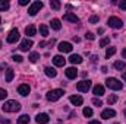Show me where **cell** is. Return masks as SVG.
<instances>
[{"mask_svg":"<svg viewBox=\"0 0 126 124\" xmlns=\"http://www.w3.org/2000/svg\"><path fill=\"white\" fill-rule=\"evenodd\" d=\"M32 45H34V42H32L31 39L25 38V39H22V41H21V44H19V50H21V51H28Z\"/></svg>","mask_w":126,"mask_h":124,"instance_id":"cell-8","label":"cell"},{"mask_svg":"<svg viewBox=\"0 0 126 124\" xmlns=\"http://www.w3.org/2000/svg\"><path fill=\"white\" fill-rule=\"evenodd\" d=\"M28 123H30V117L27 114H24L18 118V124H28Z\"/></svg>","mask_w":126,"mask_h":124,"instance_id":"cell-24","label":"cell"},{"mask_svg":"<svg viewBox=\"0 0 126 124\" xmlns=\"http://www.w3.org/2000/svg\"><path fill=\"white\" fill-rule=\"evenodd\" d=\"M9 6H10V4H9V1H7V0H0V10H1V12L7 10V9H9Z\"/></svg>","mask_w":126,"mask_h":124,"instance_id":"cell-25","label":"cell"},{"mask_svg":"<svg viewBox=\"0 0 126 124\" xmlns=\"http://www.w3.org/2000/svg\"><path fill=\"white\" fill-rule=\"evenodd\" d=\"M123 114H125V117H126V110H125V111H123Z\"/></svg>","mask_w":126,"mask_h":124,"instance_id":"cell-45","label":"cell"},{"mask_svg":"<svg viewBox=\"0 0 126 124\" xmlns=\"http://www.w3.org/2000/svg\"><path fill=\"white\" fill-rule=\"evenodd\" d=\"M69 62L72 63V64H81V63H82V57L78 56V54H72V56L69 57Z\"/></svg>","mask_w":126,"mask_h":124,"instance_id":"cell-18","label":"cell"},{"mask_svg":"<svg viewBox=\"0 0 126 124\" xmlns=\"http://www.w3.org/2000/svg\"><path fill=\"white\" fill-rule=\"evenodd\" d=\"M122 56H123V59H126V48H123V51H122Z\"/></svg>","mask_w":126,"mask_h":124,"instance_id":"cell-42","label":"cell"},{"mask_svg":"<svg viewBox=\"0 0 126 124\" xmlns=\"http://www.w3.org/2000/svg\"><path fill=\"white\" fill-rule=\"evenodd\" d=\"M76 89H78L79 92H88V91L91 89V80H82V82H78Z\"/></svg>","mask_w":126,"mask_h":124,"instance_id":"cell-6","label":"cell"},{"mask_svg":"<svg viewBox=\"0 0 126 124\" xmlns=\"http://www.w3.org/2000/svg\"><path fill=\"white\" fill-rule=\"evenodd\" d=\"M114 53H116V47H109L107 51H106V57L110 59L111 56H114Z\"/></svg>","mask_w":126,"mask_h":124,"instance_id":"cell-27","label":"cell"},{"mask_svg":"<svg viewBox=\"0 0 126 124\" xmlns=\"http://www.w3.org/2000/svg\"><path fill=\"white\" fill-rule=\"evenodd\" d=\"M51 28H53V29H56V31H59V29L62 28L60 21H59V19H51Z\"/></svg>","mask_w":126,"mask_h":124,"instance_id":"cell-23","label":"cell"},{"mask_svg":"<svg viewBox=\"0 0 126 124\" xmlns=\"http://www.w3.org/2000/svg\"><path fill=\"white\" fill-rule=\"evenodd\" d=\"M93 93H94L95 96L104 95V86H103V85H95L94 88H93Z\"/></svg>","mask_w":126,"mask_h":124,"instance_id":"cell-17","label":"cell"},{"mask_svg":"<svg viewBox=\"0 0 126 124\" xmlns=\"http://www.w3.org/2000/svg\"><path fill=\"white\" fill-rule=\"evenodd\" d=\"M110 44V38H103L101 41H100V47H106V45H109Z\"/></svg>","mask_w":126,"mask_h":124,"instance_id":"cell-31","label":"cell"},{"mask_svg":"<svg viewBox=\"0 0 126 124\" xmlns=\"http://www.w3.org/2000/svg\"><path fill=\"white\" fill-rule=\"evenodd\" d=\"M85 37H87V38H88L90 41H93V39L95 38V35L93 34V32H87V34H85Z\"/></svg>","mask_w":126,"mask_h":124,"instance_id":"cell-37","label":"cell"},{"mask_svg":"<svg viewBox=\"0 0 126 124\" xmlns=\"http://www.w3.org/2000/svg\"><path fill=\"white\" fill-rule=\"evenodd\" d=\"M41 9H43V1H34L31 6H30V9H28V13L31 16H35Z\"/></svg>","mask_w":126,"mask_h":124,"instance_id":"cell-5","label":"cell"},{"mask_svg":"<svg viewBox=\"0 0 126 124\" xmlns=\"http://www.w3.org/2000/svg\"><path fill=\"white\" fill-rule=\"evenodd\" d=\"M0 48H1V41H0Z\"/></svg>","mask_w":126,"mask_h":124,"instance_id":"cell-46","label":"cell"},{"mask_svg":"<svg viewBox=\"0 0 126 124\" xmlns=\"http://www.w3.org/2000/svg\"><path fill=\"white\" fill-rule=\"evenodd\" d=\"M44 72H46V74H47L48 77H56V74H57V72H56L54 67H46Z\"/></svg>","mask_w":126,"mask_h":124,"instance_id":"cell-20","label":"cell"},{"mask_svg":"<svg viewBox=\"0 0 126 124\" xmlns=\"http://www.w3.org/2000/svg\"><path fill=\"white\" fill-rule=\"evenodd\" d=\"M93 104H94L95 107H101V105H103V102H101L100 99H97V98H94V99H93Z\"/></svg>","mask_w":126,"mask_h":124,"instance_id":"cell-36","label":"cell"},{"mask_svg":"<svg viewBox=\"0 0 126 124\" xmlns=\"http://www.w3.org/2000/svg\"><path fill=\"white\" fill-rule=\"evenodd\" d=\"M40 34H41L43 37H47V35H48V28H47V25H40Z\"/></svg>","mask_w":126,"mask_h":124,"instance_id":"cell-29","label":"cell"},{"mask_svg":"<svg viewBox=\"0 0 126 124\" xmlns=\"http://www.w3.org/2000/svg\"><path fill=\"white\" fill-rule=\"evenodd\" d=\"M119 7H120L122 10H126V0H122V1L119 3Z\"/></svg>","mask_w":126,"mask_h":124,"instance_id":"cell-38","label":"cell"},{"mask_svg":"<svg viewBox=\"0 0 126 124\" xmlns=\"http://www.w3.org/2000/svg\"><path fill=\"white\" fill-rule=\"evenodd\" d=\"M13 76H15V72H13V69H7L6 70V82H12L13 80Z\"/></svg>","mask_w":126,"mask_h":124,"instance_id":"cell-21","label":"cell"},{"mask_svg":"<svg viewBox=\"0 0 126 124\" xmlns=\"http://www.w3.org/2000/svg\"><path fill=\"white\" fill-rule=\"evenodd\" d=\"M53 63H54V66H57V67H63L64 63H66V60L63 59L62 56H54V57H53Z\"/></svg>","mask_w":126,"mask_h":124,"instance_id":"cell-16","label":"cell"},{"mask_svg":"<svg viewBox=\"0 0 126 124\" xmlns=\"http://www.w3.org/2000/svg\"><path fill=\"white\" fill-rule=\"evenodd\" d=\"M98 21H100V18H98L97 15H94V16H91V18H90V24H97Z\"/></svg>","mask_w":126,"mask_h":124,"instance_id":"cell-35","label":"cell"},{"mask_svg":"<svg viewBox=\"0 0 126 124\" xmlns=\"http://www.w3.org/2000/svg\"><path fill=\"white\" fill-rule=\"evenodd\" d=\"M1 110H3L4 112H16V111H19V110H21V104H19L18 101L9 99V101H6V102H4V105L1 107Z\"/></svg>","mask_w":126,"mask_h":124,"instance_id":"cell-1","label":"cell"},{"mask_svg":"<svg viewBox=\"0 0 126 124\" xmlns=\"http://www.w3.org/2000/svg\"><path fill=\"white\" fill-rule=\"evenodd\" d=\"M0 123L1 124H9L10 121H9V120H3V118H0Z\"/></svg>","mask_w":126,"mask_h":124,"instance_id":"cell-39","label":"cell"},{"mask_svg":"<svg viewBox=\"0 0 126 124\" xmlns=\"http://www.w3.org/2000/svg\"><path fill=\"white\" fill-rule=\"evenodd\" d=\"M6 96H7V91H6V89H1V88H0V101H1V99H4Z\"/></svg>","mask_w":126,"mask_h":124,"instance_id":"cell-33","label":"cell"},{"mask_svg":"<svg viewBox=\"0 0 126 124\" xmlns=\"http://www.w3.org/2000/svg\"><path fill=\"white\" fill-rule=\"evenodd\" d=\"M63 19H64V21H69V22H73V24L79 22V18H78L75 13H72V12H67V13H64V15H63Z\"/></svg>","mask_w":126,"mask_h":124,"instance_id":"cell-12","label":"cell"},{"mask_svg":"<svg viewBox=\"0 0 126 124\" xmlns=\"http://www.w3.org/2000/svg\"><path fill=\"white\" fill-rule=\"evenodd\" d=\"M113 66H114V69H116V70H119V72H122V70L126 67L125 62H122V60H117V62H114V64H113Z\"/></svg>","mask_w":126,"mask_h":124,"instance_id":"cell-22","label":"cell"},{"mask_svg":"<svg viewBox=\"0 0 126 124\" xmlns=\"http://www.w3.org/2000/svg\"><path fill=\"white\" fill-rule=\"evenodd\" d=\"M122 79H123V80H125V82H126V70H125V72H123V74H122Z\"/></svg>","mask_w":126,"mask_h":124,"instance_id":"cell-43","label":"cell"},{"mask_svg":"<svg viewBox=\"0 0 126 124\" xmlns=\"http://www.w3.org/2000/svg\"><path fill=\"white\" fill-rule=\"evenodd\" d=\"M57 48H59V51H62V53H70L73 47H72V44H70V42L62 41V42L59 44V47H57Z\"/></svg>","mask_w":126,"mask_h":124,"instance_id":"cell-9","label":"cell"},{"mask_svg":"<svg viewBox=\"0 0 126 124\" xmlns=\"http://www.w3.org/2000/svg\"><path fill=\"white\" fill-rule=\"evenodd\" d=\"M69 101L73 104V105H82V102H84V99H82V96L81 95H72L70 98H69Z\"/></svg>","mask_w":126,"mask_h":124,"instance_id":"cell-15","label":"cell"},{"mask_svg":"<svg viewBox=\"0 0 126 124\" xmlns=\"http://www.w3.org/2000/svg\"><path fill=\"white\" fill-rule=\"evenodd\" d=\"M28 59H30V62L31 63H37L38 62V59H40V54H38V53H31Z\"/></svg>","mask_w":126,"mask_h":124,"instance_id":"cell-28","label":"cell"},{"mask_svg":"<svg viewBox=\"0 0 126 124\" xmlns=\"http://www.w3.org/2000/svg\"><path fill=\"white\" fill-rule=\"evenodd\" d=\"M19 3H21L22 6H25V4H28V0H19Z\"/></svg>","mask_w":126,"mask_h":124,"instance_id":"cell-40","label":"cell"},{"mask_svg":"<svg viewBox=\"0 0 126 124\" xmlns=\"http://www.w3.org/2000/svg\"><path fill=\"white\" fill-rule=\"evenodd\" d=\"M50 6H51V9H54V10H59L62 4H60L59 0H51V1H50Z\"/></svg>","mask_w":126,"mask_h":124,"instance_id":"cell-26","label":"cell"},{"mask_svg":"<svg viewBox=\"0 0 126 124\" xmlns=\"http://www.w3.org/2000/svg\"><path fill=\"white\" fill-rule=\"evenodd\" d=\"M25 34H27L28 37H34V35L37 34V28H35L34 25H28V26L25 28Z\"/></svg>","mask_w":126,"mask_h":124,"instance_id":"cell-19","label":"cell"},{"mask_svg":"<svg viewBox=\"0 0 126 124\" xmlns=\"http://www.w3.org/2000/svg\"><path fill=\"white\" fill-rule=\"evenodd\" d=\"M107 70H109V69H107L106 66H103V67H101V72H103V73H107Z\"/></svg>","mask_w":126,"mask_h":124,"instance_id":"cell-41","label":"cell"},{"mask_svg":"<svg viewBox=\"0 0 126 124\" xmlns=\"http://www.w3.org/2000/svg\"><path fill=\"white\" fill-rule=\"evenodd\" d=\"M30 92H31V88H30V85H27V83H22V85L18 88V93L22 95V96H27Z\"/></svg>","mask_w":126,"mask_h":124,"instance_id":"cell-13","label":"cell"},{"mask_svg":"<svg viewBox=\"0 0 126 124\" xmlns=\"http://www.w3.org/2000/svg\"><path fill=\"white\" fill-rule=\"evenodd\" d=\"M12 60H13V62H16V63H22V62H24V57H21V56H13V57H12Z\"/></svg>","mask_w":126,"mask_h":124,"instance_id":"cell-34","label":"cell"},{"mask_svg":"<svg viewBox=\"0 0 126 124\" xmlns=\"http://www.w3.org/2000/svg\"><path fill=\"white\" fill-rule=\"evenodd\" d=\"M35 121L38 124H47L50 121V117H48V114H46V112H41V114H38L37 117H35Z\"/></svg>","mask_w":126,"mask_h":124,"instance_id":"cell-11","label":"cell"},{"mask_svg":"<svg viewBox=\"0 0 126 124\" xmlns=\"http://www.w3.org/2000/svg\"><path fill=\"white\" fill-rule=\"evenodd\" d=\"M90 124H101L100 121H97V120H94V121H90Z\"/></svg>","mask_w":126,"mask_h":124,"instance_id":"cell-44","label":"cell"},{"mask_svg":"<svg viewBox=\"0 0 126 124\" xmlns=\"http://www.w3.org/2000/svg\"><path fill=\"white\" fill-rule=\"evenodd\" d=\"M0 24H1V18H0Z\"/></svg>","mask_w":126,"mask_h":124,"instance_id":"cell-47","label":"cell"},{"mask_svg":"<svg viewBox=\"0 0 126 124\" xmlns=\"http://www.w3.org/2000/svg\"><path fill=\"white\" fill-rule=\"evenodd\" d=\"M107 24H109V26H110V28H114V29H120V28H122V25H123L122 19H120V18H117V16H110V18H109V21H107Z\"/></svg>","mask_w":126,"mask_h":124,"instance_id":"cell-4","label":"cell"},{"mask_svg":"<svg viewBox=\"0 0 126 124\" xmlns=\"http://www.w3.org/2000/svg\"><path fill=\"white\" fill-rule=\"evenodd\" d=\"M106 85L110 88V89H113V91H120L122 89V82L119 80V79H116V77H109L107 80H106Z\"/></svg>","mask_w":126,"mask_h":124,"instance_id":"cell-3","label":"cell"},{"mask_svg":"<svg viewBox=\"0 0 126 124\" xmlns=\"http://www.w3.org/2000/svg\"><path fill=\"white\" fill-rule=\"evenodd\" d=\"M18 39H19V31L18 29H12L9 32V35H7V42L9 44H15Z\"/></svg>","mask_w":126,"mask_h":124,"instance_id":"cell-7","label":"cell"},{"mask_svg":"<svg viewBox=\"0 0 126 124\" xmlns=\"http://www.w3.org/2000/svg\"><path fill=\"white\" fill-rule=\"evenodd\" d=\"M116 101H117V96H116V95H110V96L107 98V102H109L110 105H113Z\"/></svg>","mask_w":126,"mask_h":124,"instance_id":"cell-30","label":"cell"},{"mask_svg":"<svg viewBox=\"0 0 126 124\" xmlns=\"http://www.w3.org/2000/svg\"><path fill=\"white\" fill-rule=\"evenodd\" d=\"M63 89H53V91H50V92H47L46 95V98H47V101H51V102H56L57 99H60L63 96Z\"/></svg>","mask_w":126,"mask_h":124,"instance_id":"cell-2","label":"cell"},{"mask_svg":"<svg viewBox=\"0 0 126 124\" xmlns=\"http://www.w3.org/2000/svg\"><path fill=\"white\" fill-rule=\"evenodd\" d=\"M114 115H116V111L111 110V108H107V110H104V111L101 112V118H103V120H110V118H113Z\"/></svg>","mask_w":126,"mask_h":124,"instance_id":"cell-10","label":"cell"},{"mask_svg":"<svg viewBox=\"0 0 126 124\" xmlns=\"http://www.w3.org/2000/svg\"><path fill=\"white\" fill-rule=\"evenodd\" d=\"M66 77L67 79H75L76 76H78V70L75 69V67H69V69H66Z\"/></svg>","mask_w":126,"mask_h":124,"instance_id":"cell-14","label":"cell"},{"mask_svg":"<svg viewBox=\"0 0 126 124\" xmlns=\"http://www.w3.org/2000/svg\"><path fill=\"white\" fill-rule=\"evenodd\" d=\"M82 112H84V115H85V117H91V115H93V110H91V108H88V107H87V108H84V111H82Z\"/></svg>","mask_w":126,"mask_h":124,"instance_id":"cell-32","label":"cell"}]
</instances>
